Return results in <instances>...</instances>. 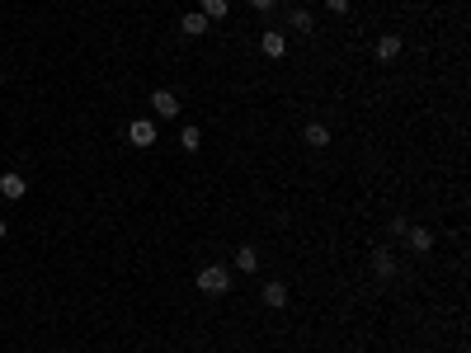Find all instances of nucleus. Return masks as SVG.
<instances>
[{
	"label": "nucleus",
	"instance_id": "17",
	"mask_svg": "<svg viewBox=\"0 0 471 353\" xmlns=\"http://www.w3.org/2000/svg\"><path fill=\"white\" fill-rule=\"evenodd\" d=\"M273 5H278V0H250V10H259V15H264V10H273Z\"/></svg>",
	"mask_w": 471,
	"mask_h": 353
},
{
	"label": "nucleus",
	"instance_id": "18",
	"mask_svg": "<svg viewBox=\"0 0 471 353\" xmlns=\"http://www.w3.org/2000/svg\"><path fill=\"white\" fill-rule=\"evenodd\" d=\"M0 236H5V222H0Z\"/></svg>",
	"mask_w": 471,
	"mask_h": 353
},
{
	"label": "nucleus",
	"instance_id": "2",
	"mask_svg": "<svg viewBox=\"0 0 471 353\" xmlns=\"http://www.w3.org/2000/svg\"><path fill=\"white\" fill-rule=\"evenodd\" d=\"M127 141H132V146H156V123H151V118L127 123Z\"/></svg>",
	"mask_w": 471,
	"mask_h": 353
},
{
	"label": "nucleus",
	"instance_id": "8",
	"mask_svg": "<svg viewBox=\"0 0 471 353\" xmlns=\"http://www.w3.org/2000/svg\"><path fill=\"white\" fill-rule=\"evenodd\" d=\"M377 62H396V57H401V38H396V33H387V38H377Z\"/></svg>",
	"mask_w": 471,
	"mask_h": 353
},
{
	"label": "nucleus",
	"instance_id": "12",
	"mask_svg": "<svg viewBox=\"0 0 471 353\" xmlns=\"http://www.w3.org/2000/svg\"><path fill=\"white\" fill-rule=\"evenodd\" d=\"M179 29H184V33H188V38H203V33H207V29H212V24H207V19H203V15H198V10H193V15H184V19H179Z\"/></svg>",
	"mask_w": 471,
	"mask_h": 353
},
{
	"label": "nucleus",
	"instance_id": "4",
	"mask_svg": "<svg viewBox=\"0 0 471 353\" xmlns=\"http://www.w3.org/2000/svg\"><path fill=\"white\" fill-rule=\"evenodd\" d=\"M151 108H156V118H179V94L174 90H156L151 94Z\"/></svg>",
	"mask_w": 471,
	"mask_h": 353
},
{
	"label": "nucleus",
	"instance_id": "10",
	"mask_svg": "<svg viewBox=\"0 0 471 353\" xmlns=\"http://www.w3.org/2000/svg\"><path fill=\"white\" fill-rule=\"evenodd\" d=\"M198 15H203L207 24H217V19L231 15V0H203V10H198Z\"/></svg>",
	"mask_w": 471,
	"mask_h": 353
},
{
	"label": "nucleus",
	"instance_id": "14",
	"mask_svg": "<svg viewBox=\"0 0 471 353\" xmlns=\"http://www.w3.org/2000/svg\"><path fill=\"white\" fill-rule=\"evenodd\" d=\"M179 146H184V151H198V146H203V132H198V127H184V132H179Z\"/></svg>",
	"mask_w": 471,
	"mask_h": 353
},
{
	"label": "nucleus",
	"instance_id": "19",
	"mask_svg": "<svg viewBox=\"0 0 471 353\" xmlns=\"http://www.w3.org/2000/svg\"><path fill=\"white\" fill-rule=\"evenodd\" d=\"M0 76H5V71H0Z\"/></svg>",
	"mask_w": 471,
	"mask_h": 353
},
{
	"label": "nucleus",
	"instance_id": "5",
	"mask_svg": "<svg viewBox=\"0 0 471 353\" xmlns=\"http://www.w3.org/2000/svg\"><path fill=\"white\" fill-rule=\"evenodd\" d=\"M0 193H5V198H24V193H29V179H24V174H15V169H10V174H0Z\"/></svg>",
	"mask_w": 471,
	"mask_h": 353
},
{
	"label": "nucleus",
	"instance_id": "16",
	"mask_svg": "<svg viewBox=\"0 0 471 353\" xmlns=\"http://www.w3.org/2000/svg\"><path fill=\"white\" fill-rule=\"evenodd\" d=\"M330 5V15H349V0H325Z\"/></svg>",
	"mask_w": 471,
	"mask_h": 353
},
{
	"label": "nucleus",
	"instance_id": "1",
	"mask_svg": "<svg viewBox=\"0 0 471 353\" xmlns=\"http://www.w3.org/2000/svg\"><path fill=\"white\" fill-rule=\"evenodd\" d=\"M198 292H207V297L231 292V274H226L221 264H207V269H198Z\"/></svg>",
	"mask_w": 471,
	"mask_h": 353
},
{
	"label": "nucleus",
	"instance_id": "3",
	"mask_svg": "<svg viewBox=\"0 0 471 353\" xmlns=\"http://www.w3.org/2000/svg\"><path fill=\"white\" fill-rule=\"evenodd\" d=\"M401 236H406V245L415 250V255H429V250H434V231L429 226H406Z\"/></svg>",
	"mask_w": 471,
	"mask_h": 353
},
{
	"label": "nucleus",
	"instance_id": "6",
	"mask_svg": "<svg viewBox=\"0 0 471 353\" xmlns=\"http://www.w3.org/2000/svg\"><path fill=\"white\" fill-rule=\"evenodd\" d=\"M259 52H264V57H273V62H278L283 52H288V38H283L278 29H269L264 38H259Z\"/></svg>",
	"mask_w": 471,
	"mask_h": 353
},
{
	"label": "nucleus",
	"instance_id": "13",
	"mask_svg": "<svg viewBox=\"0 0 471 353\" xmlns=\"http://www.w3.org/2000/svg\"><path fill=\"white\" fill-rule=\"evenodd\" d=\"M264 302L269 307H288V283H264Z\"/></svg>",
	"mask_w": 471,
	"mask_h": 353
},
{
	"label": "nucleus",
	"instance_id": "15",
	"mask_svg": "<svg viewBox=\"0 0 471 353\" xmlns=\"http://www.w3.org/2000/svg\"><path fill=\"white\" fill-rule=\"evenodd\" d=\"M292 29H297V33H311V15H307V10H292Z\"/></svg>",
	"mask_w": 471,
	"mask_h": 353
},
{
	"label": "nucleus",
	"instance_id": "9",
	"mask_svg": "<svg viewBox=\"0 0 471 353\" xmlns=\"http://www.w3.org/2000/svg\"><path fill=\"white\" fill-rule=\"evenodd\" d=\"M373 274L377 278H392L396 274V255H392V250H373Z\"/></svg>",
	"mask_w": 471,
	"mask_h": 353
},
{
	"label": "nucleus",
	"instance_id": "7",
	"mask_svg": "<svg viewBox=\"0 0 471 353\" xmlns=\"http://www.w3.org/2000/svg\"><path fill=\"white\" fill-rule=\"evenodd\" d=\"M302 141H307L311 151H325V146H330V127H325V123H307V132H302Z\"/></svg>",
	"mask_w": 471,
	"mask_h": 353
},
{
	"label": "nucleus",
	"instance_id": "11",
	"mask_svg": "<svg viewBox=\"0 0 471 353\" xmlns=\"http://www.w3.org/2000/svg\"><path fill=\"white\" fill-rule=\"evenodd\" d=\"M236 269H240V274H254V269H259V250L240 245V250H236Z\"/></svg>",
	"mask_w": 471,
	"mask_h": 353
}]
</instances>
